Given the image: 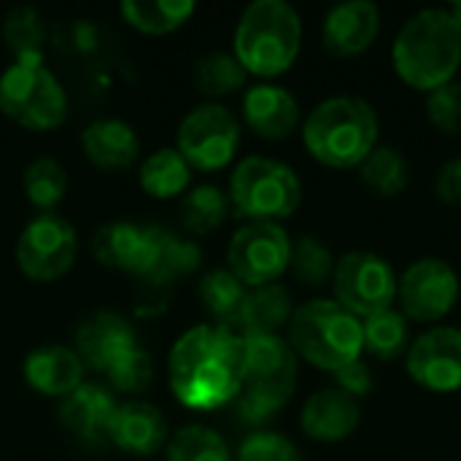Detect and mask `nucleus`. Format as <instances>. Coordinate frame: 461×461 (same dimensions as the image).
I'll use <instances>...</instances> for the list:
<instances>
[{"label": "nucleus", "mask_w": 461, "mask_h": 461, "mask_svg": "<svg viewBox=\"0 0 461 461\" xmlns=\"http://www.w3.org/2000/svg\"><path fill=\"white\" fill-rule=\"evenodd\" d=\"M243 335L227 327H194L170 351V389L192 411H216L243 392Z\"/></svg>", "instance_id": "obj_1"}, {"label": "nucleus", "mask_w": 461, "mask_h": 461, "mask_svg": "<svg viewBox=\"0 0 461 461\" xmlns=\"http://www.w3.org/2000/svg\"><path fill=\"white\" fill-rule=\"evenodd\" d=\"M392 65L400 81L416 92H435L451 84L461 65V32L448 8L413 14L392 43Z\"/></svg>", "instance_id": "obj_2"}, {"label": "nucleus", "mask_w": 461, "mask_h": 461, "mask_svg": "<svg viewBox=\"0 0 461 461\" xmlns=\"http://www.w3.org/2000/svg\"><path fill=\"white\" fill-rule=\"evenodd\" d=\"M381 122L365 97L338 95L321 100L303 124L308 154L335 170H351L378 146Z\"/></svg>", "instance_id": "obj_3"}, {"label": "nucleus", "mask_w": 461, "mask_h": 461, "mask_svg": "<svg viewBox=\"0 0 461 461\" xmlns=\"http://www.w3.org/2000/svg\"><path fill=\"white\" fill-rule=\"evenodd\" d=\"M303 46V19L286 0H254L235 27V57L259 78L286 73Z\"/></svg>", "instance_id": "obj_4"}, {"label": "nucleus", "mask_w": 461, "mask_h": 461, "mask_svg": "<svg viewBox=\"0 0 461 461\" xmlns=\"http://www.w3.org/2000/svg\"><path fill=\"white\" fill-rule=\"evenodd\" d=\"M286 332L294 354L324 373H338L365 354L362 321L338 300L319 297L303 303L294 308Z\"/></svg>", "instance_id": "obj_5"}, {"label": "nucleus", "mask_w": 461, "mask_h": 461, "mask_svg": "<svg viewBox=\"0 0 461 461\" xmlns=\"http://www.w3.org/2000/svg\"><path fill=\"white\" fill-rule=\"evenodd\" d=\"M303 184L281 159L246 157L230 176V203L249 221H281L297 211Z\"/></svg>", "instance_id": "obj_6"}, {"label": "nucleus", "mask_w": 461, "mask_h": 461, "mask_svg": "<svg viewBox=\"0 0 461 461\" xmlns=\"http://www.w3.org/2000/svg\"><path fill=\"white\" fill-rule=\"evenodd\" d=\"M0 111L27 130H54L68 116V97L43 59H16L0 76Z\"/></svg>", "instance_id": "obj_7"}, {"label": "nucleus", "mask_w": 461, "mask_h": 461, "mask_svg": "<svg viewBox=\"0 0 461 461\" xmlns=\"http://www.w3.org/2000/svg\"><path fill=\"white\" fill-rule=\"evenodd\" d=\"M397 284L394 267L375 251H348L335 262V300L359 321L394 308Z\"/></svg>", "instance_id": "obj_8"}, {"label": "nucleus", "mask_w": 461, "mask_h": 461, "mask_svg": "<svg viewBox=\"0 0 461 461\" xmlns=\"http://www.w3.org/2000/svg\"><path fill=\"white\" fill-rule=\"evenodd\" d=\"M230 273L251 289L276 284L292 262V240L276 221H249L227 249Z\"/></svg>", "instance_id": "obj_9"}, {"label": "nucleus", "mask_w": 461, "mask_h": 461, "mask_svg": "<svg viewBox=\"0 0 461 461\" xmlns=\"http://www.w3.org/2000/svg\"><path fill=\"white\" fill-rule=\"evenodd\" d=\"M240 143V122L221 103L192 108L178 127V154L197 170L224 167Z\"/></svg>", "instance_id": "obj_10"}, {"label": "nucleus", "mask_w": 461, "mask_h": 461, "mask_svg": "<svg viewBox=\"0 0 461 461\" xmlns=\"http://www.w3.org/2000/svg\"><path fill=\"white\" fill-rule=\"evenodd\" d=\"M461 284L456 270L438 257H421L405 267L397 284L402 316L421 324L443 321L459 303Z\"/></svg>", "instance_id": "obj_11"}, {"label": "nucleus", "mask_w": 461, "mask_h": 461, "mask_svg": "<svg viewBox=\"0 0 461 461\" xmlns=\"http://www.w3.org/2000/svg\"><path fill=\"white\" fill-rule=\"evenodd\" d=\"M243 392L276 405L278 411L294 397L300 357L281 335H246Z\"/></svg>", "instance_id": "obj_12"}, {"label": "nucleus", "mask_w": 461, "mask_h": 461, "mask_svg": "<svg viewBox=\"0 0 461 461\" xmlns=\"http://www.w3.org/2000/svg\"><path fill=\"white\" fill-rule=\"evenodd\" d=\"M76 251V230L57 213L35 216L16 240V262L32 281H54L68 273Z\"/></svg>", "instance_id": "obj_13"}, {"label": "nucleus", "mask_w": 461, "mask_h": 461, "mask_svg": "<svg viewBox=\"0 0 461 461\" xmlns=\"http://www.w3.org/2000/svg\"><path fill=\"white\" fill-rule=\"evenodd\" d=\"M408 375L432 394L461 392V330L432 327L421 332L405 354Z\"/></svg>", "instance_id": "obj_14"}, {"label": "nucleus", "mask_w": 461, "mask_h": 461, "mask_svg": "<svg viewBox=\"0 0 461 461\" xmlns=\"http://www.w3.org/2000/svg\"><path fill=\"white\" fill-rule=\"evenodd\" d=\"M381 35V8L370 0H348L327 11L321 24L324 49L335 57H359Z\"/></svg>", "instance_id": "obj_15"}, {"label": "nucleus", "mask_w": 461, "mask_h": 461, "mask_svg": "<svg viewBox=\"0 0 461 461\" xmlns=\"http://www.w3.org/2000/svg\"><path fill=\"white\" fill-rule=\"evenodd\" d=\"M76 346V354L84 365L105 373L122 354L135 348V332L124 316L113 311H97L78 324Z\"/></svg>", "instance_id": "obj_16"}, {"label": "nucleus", "mask_w": 461, "mask_h": 461, "mask_svg": "<svg viewBox=\"0 0 461 461\" xmlns=\"http://www.w3.org/2000/svg\"><path fill=\"white\" fill-rule=\"evenodd\" d=\"M243 119L257 135L267 140H284L300 124V105L289 89L262 81L249 86L243 95Z\"/></svg>", "instance_id": "obj_17"}, {"label": "nucleus", "mask_w": 461, "mask_h": 461, "mask_svg": "<svg viewBox=\"0 0 461 461\" xmlns=\"http://www.w3.org/2000/svg\"><path fill=\"white\" fill-rule=\"evenodd\" d=\"M362 421L359 402L340 389H321L308 397L300 413V427L311 440L340 443L348 440Z\"/></svg>", "instance_id": "obj_18"}, {"label": "nucleus", "mask_w": 461, "mask_h": 461, "mask_svg": "<svg viewBox=\"0 0 461 461\" xmlns=\"http://www.w3.org/2000/svg\"><path fill=\"white\" fill-rule=\"evenodd\" d=\"M116 400L108 394V389L97 384H81L76 392H70L59 405V421L84 443H100L108 438Z\"/></svg>", "instance_id": "obj_19"}, {"label": "nucleus", "mask_w": 461, "mask_h": 461, "mask_svg": "<svg viewBox=\"0 0 461 461\" xmlns=\"http://www.w3.org/2000/svg\"><path fill=\"white\" fill-rule=\"evenodd\" d=\"M108 440L122 451L135 456H149L159 451L167 440V421L159 408L149 402H124L116 408Z\"/></svg>", "instance_id": "obj_20"}, {"label": "nucleus", "mask_w": 461, "mask_h": 461, "mask_svg": "<svg viewBox=\"0 0 461 461\" xmlns=\"http://www.w3.org/2000/svg\"><path fill=\"white\" fill-rule=\"evenodd\" d=\"M92 251L100 265L127 270L143 278L151 265V230L127 221H113L95 235Z\"/></svg>", "instance_id": "obj_21"}, {"label": "nucleus", "mask_w": 461, "mask_h": 461, "mask_svg": "<svg viewBox=\"0 0 461 461\" xmlns=\"http://www.w3.org/2000/svg\"><path fill=\"white\" fill-rule=\"evenodd\" d=\"M27 384L49 397H68L81 386L84 362L76 351L65 346H41L24 359Z\"/></svg>", "instance_id": "obj_22"}, {"label": "nucleus", "mask_w": 461, "mask_h": 461, "mask_svg": "<svg viewBox=\"0 0 461 461\" xmlns=\"http://www.w3.org/2000/svg\"><path fill=\"white\" fill-rule=\"evenodd\" d=\"M81 146H84V154L105 170L130 167L140 151V140L135 130L122 119H95L84 130Z\"/></svg>", "instance_id": "obj_23"}, {"label": "nucleus", "mask_w": 461, "mask_h": 461, "mask_svg": "<svg viewBox=\"0 0 461 461\" xmlns=\"http://www.w3.org/2000/svg\"><path fill=\"white\" fill-rule=\"evenodd\" d=\"M294 313L292 294L281 284H267L249 292L238 330L240 335H278V330L289 327Z\"/></svg>", "instance_id": "obj_24"}, {"label": "nucleus", "mask_w": 461, "mask_h": 461, "mask_svg": "<svg viewBox=\"0 0 461 461\" xmlns=\"http://www.w3.org/2000/svg\"><path fill=\"white\" fill-rule=\"evenodd\" d=\"M149 230H151V265L143 278L162 284L186 276L200 265V249L194 243L178 238L165 227H149Z\"/></svg>", "instance_id": "obj_25"}, {"label": "nucleus", "mask_w": 461, "mask_h": 461, "mask_svg": "<svg viewBox=\"0 0 461 461\" xmlns=\"http://www.w3.org/2000/svg\"><path fill=\"white\" fill-rule=\"evenodd\" d=\"M246 297L249 286L238 281L230 270H213L200 281V300L208 308V313L219 321V327L238 330Z\"/></svg>", "instance_id": "obj_26"}, {"label": "nucleus", "mask_w": 461, "mask_h": 461, "mask_svg": "<svg viewBox=\"0 0 461 461\" xmlns=\"http://www.w3.org/2000/svg\"><path fill=\"white\" fill-rule=\"evenodd\" d=\"M362 181L378 197H397L408 189V159L394 146H375L359 165Z\"/></svg>", "instance_id": "obj_27"}, {"label": "nucleus", "mask_w": 461, "mask_h": 461, "mask_svg": "<svg viewBox=\"0 0 461 461\" xmlns=\"http://www.w3.org/2000/svg\"><path fill=\"white\" fill-rule=\"evenodd\" d=\"M192 167L178 154V149H159L154 151L140 167V186L154 197H173L189 186Z\"/></svg>", "instance_id": "obj_28"}, {"label": "nucleus", "mask_w": 461, "mask_h": 461, "mask_svg": "<svg viewBox=\"0 0 461 461\" xmlns=\"http://www.w3.org/2000/svg\"><path fill=\"white\" fill-rule=\"evenodd\" d=\"M362 340L365 351L381 362H392L408 351V319L389 308L362 321Z\"/></svg>", "instance_id": "obj_29"}, {"label": "nucleus", "mask_w": 461, "mask_h": 461, "mask_svg": "<svg viewBox=\"0 0 461 461\" xmlns=\"http://www.w3.org/2000/svg\"><path fill=\"white\" fill-rule=\"evenodd\" d=\"M124 19L143 32H170L194 14L192 0H124Z\"/></svg>", "instance_id": "obj_30"}, {"label": "nucleus", "mask_w": 461, "mask_h": 461, "mask_svg": "<svg viewBox=\"0 0 461 461\" xmlns=\"http://www.w3.org/2000/svg\"><path fill=\"white\" fill-rule=\"evenodd\" d=\"M227 213H230V197L213 184L194 186L192 192H186L181 203V221L194 235L213 232L216 227L224 224Z\"/></svg>", "instance_id": "obj_31"}, {"label": "nucleus", "mask_w": 461, "mask_h": 461, "mask_svg": "<svg viewBox=\"0 0 461 461\" xmlns=\"http://www.w3.org/2000/svg\"><path fill=\"white\" fill-rule=\"evenodd\" d=\"M167 461H232V456L219 432L203 424H189L170 438Z\"/></svg>", "instance_id": "obj_32"}, {"label": "nucleus", "mask_w": 461, "mask_h": 461, "mask_svg": "<svg viewBox=\"0 0 461 461\" xmlns=\"http://www.w3.org/2000/svg\"><path fill=\"white\" fill-rule=\"evenodd\" d=\"M246 78H249V73L238 62L235 54L213 51L194 62V81H197L200 92L213 95V97L238 92L240 86H246Z\"/></svg>", "instance_id": "obj_33"}, {"label": "nucleus", "mask_w": 461, "mask_h": 461, "mask_svg": "<svg viewBox=\"0 0 461 461\" xmlns=\"http://www.w3.org/2000/svg\"><path fill=\"white\" fill-rule=\"evenodd\" d=\"M3 38L16 59H43L41 46L46 41V27L32 5H16L8 11L3 22Z\"/></svg>", "instance_id": "obj_34"}, {"label": "nucleus", "mask_w": 461, "mask_h": 461, "mask_svg": "<svg viewBox=\"0 0 461 461\" xmlns=\"http://www.w3.org/2000/svg\"><path fill=\"white\" fill-rule=\"evenodd\" d=\"M289 270L305 286H324L327 281H332L335 257L319 238L303 235V238H297V243H292Z\"/></svg>", "instance_id": "obj_35"}, {"label": "nucleus", "mask_w": 461, "mask_h": 461, "mask_svg": "<svg viewBox=\"0 0 461 461\" xmlns=\"http://www.w3.org/2000/svg\"><path fill=\"white\" fill-rule=\"evenodd\" d=\"M24 192L27 197L38 205V208H54L62 197H65V189H68V176H65V167L51 159V157H38L27 165L24 176Z\"/></svg>", "instance_id": "obj_36"}, {"label": "nucleus", "mask_w": 461, "mask_h": 461, "mask_svg": "<svg viewBox=\"0 0 461 461\" xmlns=\"http://www.w3.org/2000/svg\"><path fill=\"white\" fill-rule=\"evenodd\" d=\"M105 375H108V381H111V386L116 392H132V394H138V392H146L149 389V384L154 378V365H151L149 354L135 346L127 354H122L105 370Z\"/></svg>", "instance_id": "obj_37"}, {"label": "nucleus", "mask_w": 461, "mask_h": 461, "mask_svg": "<svg viewBox=\"0 0 461 461\" xmlns=\"http://www.w3.org/2000/svg\"><path fill=\"white\" fill-rule=\"evenodd\" d=\"M427 116L443 135H461V81L443 84L427 95Z\"/></svg>", "instance_id": "obj_38"}, {"label": "nucleus", "mask_w": 461, "mask_h": 461, "mask_svg": "<svg viewBox=\"0 0 461 461\" xmlns=\"http://www.w3.org/2000/svg\"><path fill=\"white\" fill-rule=\"evenodd\" d=\"M238 461H303L297 446L278 435V432H254L249 435L240 448H238Z\"/></svg>", "instance_id": "obj_39"}, {"label": "nucleus", "mask_w": 461, "mask_h": 461, "mask_svg": "<svg viewBox=\"0 0 461 461\" xmlns=\"http://www.w3.org/2000/svg\"><path fill=\"white\" fill-rule=\"evenodd\" d=\"M332 375H335L338 389H340L343 394L354 397L357 402L373 392V373H370V367H367L362 359H357V362H351V365L340 367V370H338V373H332Z\"/></svg>", "instance_id": "obj_40"}, {"label": "nucleus", "mask_w": 461, "mask_h": 461, "mask_svg": "<svg viewBox=\"0 0 461 461\" xmlns=\"http://www.w3.org/2000/svg\"><path fill=\"white\" fill-rule=\"evenodd\" d=\"M435 192H438V197H440L446 205L461 208V157L459 159L446 162V165L438 170Z\"/></svg>", "instance_id": "obj_41"}, {"label": "nucleus", "mask_w": 461, "mask_h": 461, "mask_svg": "<svg viewBox=\"0 0 461 461\" xmlns=\"http://www.w3.org/2000/svg\"><path fill=\"white\" fill-rule=\"evenodd\" d=\"M276 413H278L276 405H270V402H265V400H259V397H254V394H249V392H240V394H238V416H240L246 424L262 427V424H267L270 419H276Z\"/></svg>", "instance_id": "obj_42"}, {"label": "nucleus", "mask_w": 461, "mask_h": 461, "mask_svg": "<svg viewBox=\"0 0 461 461\" xmlns=\"http://www.w3.org/2000/svg\"><path fill=\"white\" fill-rule=\"evenodd\" d=\"M448 14H451L454 24L459 27V32H461V3H454V5H448Z\"/></svg>", "instance_id": "obj_43"}]
</instances>
